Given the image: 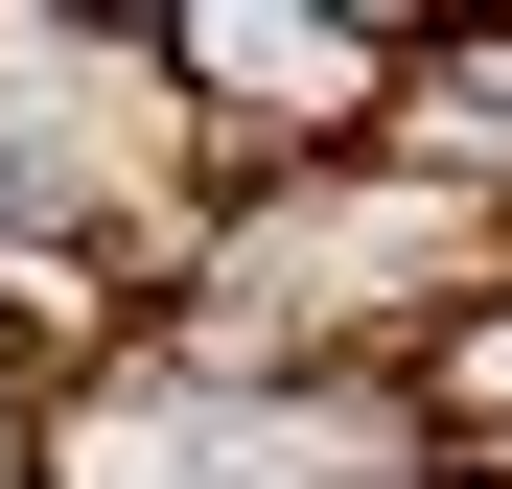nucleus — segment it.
<instances>
[{"instance_id":"nucleus-1","label":"nucleus","mask_w":512,"mask_h":489,"mask_svg":"<svg viewBox=\"0 0 512 489\" xmlns=\"http://www.w3.org/2000/svg\"><path fill=\"white\" fill-rule=\"evenodd\" d=\"M396 70H419L396 0H163V94L210 140H256V187H280V163H373Z\"/></svg>"},{"instance_id":"nucleus-2","label":"nucleus","mask_w":512,"mask_h":489,"mask_svg":"<svg viewBox=\"0 0 512 489\" xmlns=\"http://www.w3.org/2000/svg\"><path fill=\"white\" fill-rule=\"evenodd\" d=\"M0 489H47V396H0Z\"/></svg>"},{"instance_id":"nucleus-3","label":"nucleus","mask_w":512,"mask_h":489,"mask_svg":"<svg viewBox=\"0 0 512 489\" xmlns=\"http://www.w3.org/2000/svg\"><path fill=\"white\" fill-rule=\"evenodd\" d=\"M0 280H47V233H24V163H0Z\"/></svg>"},{"instance_id":"nucleus-4","label":"nucleus","mask_w":512,"mask_h":489,"mask_svg":"<svg viewBox=\"0 0 512 489\" xmlns=\"http://www.w3.org/2000/svg\"><path fill=\"white\" fill-rule=\"evenodd\" d=\"M419 489H489V466H419Z\"/></svg>"},{"instance_id":"nucleus-5","label":"nucleus","mask_w":512,"mask_h":489,"mask_svg":"<svg viewBox=\"0 0 512 489\" xmlns=\"http://www.w3.org/2000/svg\"><path fill=\"white\" fill-rule=\"evenodd\" d=\"M489 489H512V443H489Z\"/></svg>"}]
</instances>
